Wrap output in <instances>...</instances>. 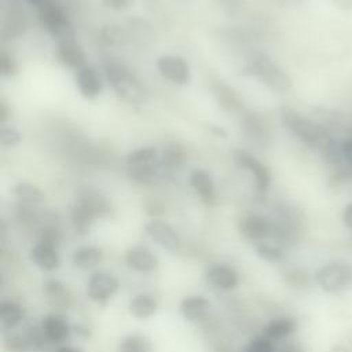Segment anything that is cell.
<instances>
[{
	"label": "cell",
	"instance_id": "6da1fadb",
	"mask_svg": "<svg viewBox=\"0 0 352 352\" xmlns=\"http://www.w3.org/2000/svg\"><path fill=\"white\" fill-rule=\"evenodd\" d=\"M106 80L113 91L128 104L142 106L148 102V91L140 78L124 63L107 60L103 65Z\"/></svg>",
	"mask_w": 352,
	"mask_h": 352
},
{
	"label": "cell",
	"instance_id": "7a4b0ae2",
	"mask_svg": "<svg viewBox=\"0 0 352 352\" xmlns=\"http://www.w3.org/2000/svg\"><path fill=\"white\" fill-rule=\"evenodd\" d=\"M280 120L292 135L311 148L322 151L334 139L324 125L302 116L292 107L283 106L280 109Z\"/></svg>",
	"mask_w": 352,
	"mask_h": 352
},
{
	"label": "cell",
	"instance_id": "3957f363",
	"mask_svg": "<svg viewBox=\"0 0 352 352\" xmlns=\"http://www.w3.org/2000/svg\"><path fill=\"white\" fill-rule=\"evenodd\" d=\"M110 213L107 199L96 190L87 188L78 194L72 209V223L78 234H87L91 226L100 217Z\"/></svg>",
	"mask_w": 352,
	"mask_h": 352
},
{
	"label": "cell",
	"instance_id": "277c9868",
	"mask_svg": "<svg viewBox=\"0 0 352 352\" xmlns=\"http://www.w3.org/2000/svg\"><path fill=\"white\" fill-rule=\"evenodd\" d=\"M245 73L258 78L267 88L276 94H285L292 88L289 74L265 54H256L248 62Z\"/></svg>",
	"mask_w": 352,
	"mask_h": 352
},
{
	"label": "cell",
	"instance_id": "5b68a950",
	"mask_svg": "<svg viewBox=\"0 0 352 352\" xmlns=\"http://www.w3.org/2000/svg\"><path fill=\"white\" fill-rule=\"evenodd\" d=\"M314 282L324 293H341L352 286V264L345 260L329 261L316 270Z\"/></svg>",
	"mask_w": 352,
	"mask_h": 352
},
{
	"label": "cell",
	"instance_id": "8992f818",
	"mask_svg": "<svg viewBox=\"0 0 352 352\" xmlns=\"http://www.w3.org/2000/svg\"><path fill=\"white\" fill-rule=\"evenodd\" d=\"M38 21L41 26L58 41L74 38L69 18L63 8L54 0H44L37 6Z\"/></svg>",
	"mask_w": 352,
	"mask_h": 352
},
{
	"label": "cell",
	"instance_id": "52a82bcc",
	"mask_svg": "<svg viewBox=\"0 0 352 352\" xmlns=\"http://www.w3.org/2000/svg\"><path fill=\"white\" fill-rule=\"evenodd\" d=\"M238 228L245 239L256 243L267 241L272 235H282L279 226H276L268 217L257 213H252L242 217Z\"/></svg>",
	"mask_w": 352,
	"mask_h": 352
},
{
	"label": "cell",
	"instance_id": "ba28073f",
	"mask_svg": "<svg viewBox=\"0 0 352 352\" xmlns=\"http://www.w3.org/2000/svg\"><path fill=\"white\" fill-rule=\"evenodd\" d=\"M232 160L241 169H245L252 175L256 190L258 192H265L270 188L271 186L270 169L263 162H260V160H257L253 154L238 148L232 153Z\"/></svg>",
	"mask_w": 352,
	"mask_h": 352
},
{
	"label": "cell",
	"instance_id": "9c48e42d",
	"mask_svg": "<svg viewBox=\"0 0 352 352\" xmlns=\"http://www.w3.org/2000/svg\"><path fill=\"white\" fill-rule=\"evenodd\" d=\"M160 74L177 85H187L191 81V72L188 63L177 55H164L157 60Z\"/></svg>",
	"mask_w": 352,
	"mask_h": 352
},
{
	"label": "cell",
	"instance_id": "30bf717a",
	"mask_svg": "<svg viewBox=\"0 0 352 352\" xmlns=\"http://www.w3.org/2000/svg\"><path fill=\"white\" fill-rule=\"evenodd\" d=\"M146 234L161 248L169 252H177L182 246V241L176 231L164 220L153 219L144 226Z\"/></svg>",
	"mask_w": 352,
	"mask_h": 352
},
{
	"label": "cell",
	"instance_id": "8fae6325",
	"mask_svg": "<svg viewBox=\"0 0 352 352\" xmlns=\"http://www.w3.org/2000/svg\"><path fill=\"white\" fill-rule=\"evenodd\" d=\"M120 289V282L116 276L107 272H95L87 285V294L95 302H106Z\"/></svg>",
	"mask_w": 352,
	"mask_h": 352
},
{
	"label": "cell",
	"instance_id": "7c38bea8",
	"mask_svg": "<svg viewBox=\"0 0 352 352\" xmlns=\"http://www.w3.org/2000/svg\"><path fill=\"white\" fill-rule=\"evenodd\" d=\"M58 62L72 70H80L87 66V55L84 50L74 41V38L58 41L55 51Z\"/></svg>",
	"mask_w": 352,
	"mask_h": 352
},
{
	"label": "cell",
	"instance_id": "4fadbf2b",
	"mask_svg": "<svg viewBox=\"0 0 352 352\" xmlns=\"http://www.w3.org/2000/svg\"><path fill=\"white\" fill-rule=\"evenodd\" d=\"M29 256L34 265L43 271H55L60 264V258L55 245L47 241L36 242L30 248Z\"/></svg>",
	"mask_w": 352,
	"mask_h": 352
},
{
	"label": "cell",
	"instance_id": "5bb4252c",
	"mask_svg": "<svg viewBox=\"0 0 352 352\" xmlns=\"http://www.w3.org/2000/svg\"><path fill=\"white\" fill-rule=\"evenodd\" d=\"M76 85L85 99H96L103 91V82L99 73L92 66H84L76 72Z\"/></svg>",
	"mask_w": 352,
	"mask_h": 352
},
{
	"label": "cell",
	"instance_id": "9a60e30c",
	"mask_svg": "<svg viewBox=\"0 0 352 352\" xmlns=\"http://www.w3.org/2000/svg\"><path fill=\"white\" fill-rule=\"evenodd\" d=\"M41 330L47 341L52 344H62L69 340L72 327L67 319L60 314L47 315L41 322Z\"/></svg>",
	"mask_w": 352,
	"mask_h": 352
},
{
	"label": "cell",
	"instance_id": "2e32d148",
	"mask_svg": "<svg viewBox=\"0 0 352 352\" xmlns=\"http://www.w3.org/2000/svg\"><path fill=\"white\" fill-rule=\"evenodd\" d=\"M206 280L220 290H232L239 285L238 272L226 264H213L205 271Z\"/></svg>",
	"mask_w": 352,
	"mask_h": 352
},
{
	"label": "cell",
	"instance_id": "e0dca14e",
	"mask_svg": "<svg viewBox=\"0 0 352 352\" xmlns=\"http://www.w3.org/2000/svg\"><path fill=\"white\" fill-rule=\"evenodd\" d=\"M125 263L129 268L140 274L153 272L158 267L157 256L144 246L129 248L125 253Z\"/></svg>",
	"mask_w": 352,
	"mask_h": 352
},
{
	"label": "cell",
	"instance_id": "ac0fdd59",
	"mask_svg": "<svg viewBox=\"0 0 352 352\" xmlns=\"http://www.w3.org/2000/svg\"><path fill=\"white\" fill-rule=\"evenodd\" d=\"M190 186L206 205L216 202V188L210 173L205 169H194L188 177Z\"/></svg>",
	"mask_w": 352,
	"mask_h": 352
},
{
	"label": "cell",
	"instance_id": "d6986e66",
	"mask_svg": "<svg viewBox=\"0 0 352 352\" xmlns=\"http://www.w3.org/2000/svg\"><path fill=\"white\" fill-rule=\"evenodd\" d=\"M180 314L188 322H199L210 311V302L204 296H187L180 302Z\"/></svg>",
	"mask_w": 352,
	"mask_h": 352
},
{
	"label": "cell",
	"instance_id": "ffe728a7",
	"mask_svg": "<svg viewBox=\"0 0 352 352\" xmlns=\"http://www.w3.org/2000/svg\"><path fill=\"white\" fill-rule=\"evenodd\" d=\"M165 173L166 172L164 170V168L160 162V157L155 161H151V162H147V164L128 166V176L133 182L143 183V184L153 183V182L158 180L160 177H162Z\"/></svg>",
	"mask_w": 352,
	"mask_h": 352
},
{
	"label": "cell",
	"instance_id": "44dd1931",
	"mask_svg": "<svg viewBox=\"0 0 352 352\" xmlns=\"http://www.w3.org/2000/svg\"><path fill=\"white\" fill-rule=\"evenodd\" d=\"M297 320L293 316H279L267 323L263 336L272 341H279L290 337L297 330Z\"/></svg>",
	"mask_w": 352,
	"mask_h": 352
},
{
	"label": "cell",
	"instance_id": "7402d4cb",
	"mask_svg": "<svg viewBox=\"0 0 352 352\" xmlns=\"http://www.w3.org/2000/svg\"><path fill=\"white\" fill-rule=\"evenodd\" d=\"M44 293L48 302L59 309H67L72 304V294L65 283L58 279H50L44 283Z\"/></svg>",
	"mask_w": 352,
	"mask_h": 352
},
{
	"label": "cell",
	"instance_id": "603a6c76",
	"mask_svg": "<svg viewBox=\"0 0 352 352\" xmlns=\"http://www.w3.org/2000/svg\"><path fill=\"white\" fill-rule=\"evenodd\" d=\"M129 314L136 318V319H147L151 318L157 309H158V302L157 300L150 296V294H138L135 296L128 305Z\"/></svg>",
	"mask_w": 352,
	"mask_h": 352
},
{
	"label": "cell",
	"instance_id": "cb8c5ba5",
	"mask_svg": "<svg viewBox=\"0 0 352 352\" xmlns=\"http://www.w3.org/2000/svg\"><path fill=\"white\" fill-rule=\"evenodd\" d=\"M103 258V253L96 246H81L74 250L72 263L78 270H91L96 267Z\"/></svg>",
	"mask_w": 352,
	"mask_h": 352
},
{
	"label": "cell",
	"instance_id": "d4e9b609",
	"mask_svg": "<svg viewBox=\"0 0 352 352\" xmlns=\"http://www.w3.org/2000/svg\"><path fill=\"white\" fill-rule=\"evenodd\" d=\"M12 192L21 204L29 205V206L38 205L45 199L44 191L32 183H25V182L16 183L12 188Z\"/></svg>",
	"mask_w": 352,
	"mask_h": 352
},
{
	"label": "cell",
	"instance_id": "484cf974",
	"mask_svg": "<svg viewBox=\"0 0 352 352\" xmlns=\"http://www.w3.org/2000/svg\"><path fill=\"white\" fill-rule=\"evenodd\" d=\"M186 158V153L183 147L173 143L164 148V151L160 154V162L166 173H170L173 170H177Z\"/></svg>",
	"mask_w": 352,
	"mask_h": 352
},
{
	"label": "cell",
	"instance_id": "4316f807",
	"mask_svg": "<svg viewBox=\"0 0 352 352\" xmlns=\"http://www.w3.org/2000/svg\"><path fill=\"white\" fill-rule=\"evenodd\" d=\"M25 316V312L22 307L14 301L4 300L0 304V320L3 327L12 329L18 326Z\"/></svg>",
	"mask_w": 352,
	"mask_h": 352
},
{
	"label": "cell",
	"instance_id": "83f0119b",
	"mask_svg": "<svg viewBox=\"0 0 352 352\" xmlns=\"http://www.w3.org/2000/svg\"><path fill=\"white\" fill-rule=\"evenodd\" d=\"M254 249H256V254H257L261 260L268 261V263H279V261H282L283 257H285L283 249H282L278 243L270 242L268 239L256 243Z\"/></svg>",
	"mask_w": 352,
	"mask_h": 352
},
{
	"label": "cell",
	"instance_id": "f1b7e54d",
	"mask_svg": "<svg viewBox=\"0 0 352 352\" xmlns=\"http://www.w3.org/2000/svg\"><path fill=\"white\" fill-rule=\"evenodd\" d=\"M118 352H151V342L142 334H131L120 342Z\"/></svg>",
	"mask_w": 352,
	"mask_h": 352
},
{
	"label": "cell",
	"instance_id": "f546056e",
	"mask_svg": "<svg viewBox=\"0 0 352 352\" xmlns=\"http://www.w3.org/2000/svg\"><path fill=\"white\" fill-rule=\"evenodd\" d=\"M160 157V153L157 150V147L154 146H144V147H139L133 151H131L126 155V165L132 166V165H140V164H147L151 161H155Z\"/></svg>",
	"mask_w": 352,
	"mask_h": 352
},
{
	"label": "cell",
	"instance_id": "4dcf8cb0",
	"mask_svg": "<svg viewBox=\"0 0 352 352\" xmlns=\"http://www.w3.org/2000/svg\"><path fill=\"white\" fill-rule=\"evenodd\" d=\"M100 40L106 45H124L128 41L125 32L117 25H106L100 29Z\"/></svg>",
	"mask_w": 352,
	"mask_h": 352
},
{
	"label": "cell",
	"instance_id": "1f68e13d",
	"mask_svg": "<svg viewBox=\"0 0 352 352\" xmlns=\"http://www.w3.org/2000/svg\"><path fill=\"white\" fill-rule=\"evenodd\" d=\"M216 95L219 98V103L228 111H235L238 109H241V100L238 98V95L227 85L223 84H217L216 88Z\"/></svg>",
	"mask_w": 352,
	"mask_h": 352
},
{
	"label": "cell",
	"instance_id": "d6a6232c",
	"mask_svg": "<svg viewBox=\"0 0 352 352\" xmlns=\"http://www.w3.org/2000/svg\"><path fill=\"white\" fill-rule=\"evenodd\" d=\"M283 279L285 282L293 287V289H305L309 286V274L300 267H293L289 268L285 274H283Z\"/></svg>",
	"mask_w": 352,
	"mask_h": 352
},
{
	"label": "cell",
	"instance_id": "836d02e7",
	"mask_svg": "<svg viewBox=\"0 0 352 352\" xmlns=\"http://www.w3.org/2000/svg\"><path fill=\"white\" fill-rule=\"evenodd\" d=\"M243 352H275V346L272 340L267 338L265 336H258L248 342Z\"/></svg>",
	"mask_w": 352,
	"mask_h": 352
},
{
	"label": "cell",
	"instance_id": "e575fe53",
	"mask_svg": "<svg viewBox=\"0 0 352 352\" xmlns=\"http://www.w3.org/2000/svg\"><path fill=\"white\" fill-rule=\"evenodd\" d=\"M21 139H22V136L15 128H12L10 125H6V124H1V128H0V143H1V146L14 147L21 142Z\"/></svg>",
	"mask_w": 352,
	"mask_h": 352
},
{
	"label": "cell",
	"instance_id": "d590c367",
	"mask_svg": "<svg viewBox=\"0 0 352 352\" xmlns=\"http://www.w3.org/2000/svg\"><path fill=\"white\" fill-rule=\"evenodd\" d=\"M18 70V66H16V62L4 51H1L0 54V74L1 77L4 78H8V77H12Z\"/></svg>",
	"mask_w": 352,
	"mask_h": 352
},
{
	"label": "cell",
	"instance_id": "8d00e7d4",
	"mask_svg": "<svg viewBox=\"0 0 352 352\" xmlns=\"http://www.w3.org/2000/svg\"><path fill=\"white\" fill-rule=\"evenodd\" d=\"M341 158H342V168H346V166L352 168V138L341 142Z\"/></svg>",
	"mask_w": 352,
	"mask_h": 352
},
{
	"label": "cell",
	"instance_id": "74e56055",
	"mask_svg": "<svg viewBox=\"0 0 352 352\" xmlns=\"http://www.w3.org/2000/svg\"><path fill=\"white\" fill-rule=\"evenodd\" d=\"M102 3L106 8L121 11V10L129 8L132 6L133 0H102Z\"/></svg>",
	"mask_w": 352,
	"mask_h": 352
},
{
	"label": "cell",
	"instance_id": "f35d334b",
	"mask_svg": "<svg viewBox=\"0 0 352 352\" xmlns=\"http://www.w3.org/2000/svg\"><path fill=\"white\" fill-rule=\"evenodd\" d=\"M342 223L345 227L352 230V202L346 205L342 210Z\"/></svg>",
	"mask_w": 352,
	"mask_h": 352
},
{
	"label": "cell",
	"instance_id": "ab89813d",
	"mask_svg": "<svg viewBox=\"0 0 352 352\" xmlns=\"http://www.w3.org/2000/svg\"><path fill=\"white\" fill-rule=\"evenodd\" d=\"M279 352H305V348L298 342H287L280 348Z\"/></svg>",
	"mask_w": 352,
	"mask_h": 352
},
{
	"label": "cell",
	"instance_id": "60d3db41",
	"mask_svg": "<svg viewBox=\"0 0 352 352\" xmlns=\"http://www.w3.org/2000/svg\"><path fill=\"white\" fill-rule=\"evenodd\" d=\"M268 3H272L275 6H280V7H289V6H297L300 4L302 0H267Z\"/></svg>",
	"mask_w": 352,
	"mask_h": 352
},
{
	"label": "cell",
	"instance_id": "b9f144b4",
	"mask_svg": "<svg viewBox=\"0 0 352 352\" xmlns=\"http://www.w3.org/2000/svg\"><path fill=\"white\" fill-rule=\"evenodd\" d=\"M334 6L344 11H352V0H333Z\"/></svg>",
	"mask_w": 352,
	"mask_h": 352
},
{
	"label": "cell",
	"instance_id": "7bdbcfd3",
	"mask_svg": "<svg viewBox=\"0 0 352 352\" xmlns=\"http://www.w3.org/2000/svg\"><path fill=\"white\" fill-rule=\"evenodd\" d=\"M10 116V110L4 102H0V122L4 124Z\"/></svg>",
	"mask_w": 352,
	"mask_h": 352
},
{
	"label": "cell",
	"instance_id": "ee69618b",
	"mask_svg": "<svg viewBox=\"0 0 352 352\" xmlns=\"http://www.w3.org/2000/svg\"><path fill=\"white\" fill-rule=\"evenodd\" d=\"M208 126H209V129H210L214 135H217V136H223V138H226V136H227V133H226L220 126H217V125H212V124H209Z\"/></svg>",
	"mask_w": 352,
	"mask_h": 352
},
{
	"label": "cell",
	"instance_id": "f6af8a7d",
	"mask_svg": "<svg viewBox=\"0 0 352 352\" xmlns=\"http://www.w3.org/2000/svg\"><path fill=\"white\" fill-rule=\"evenodd\" d=\"M56 352H82L81 349L76 348V346H70V345H63L60 348L56 349Z\"/></svg>",
	"mask_w": 352,
	"mask_h": 352
},
{
	"label": "cell",
	"instance_id": "bcb514c9",
	"mask_svg": "<svg viewBox=\"0 0 352 352\" xmlns=\"http://www.w3.org/2000/svg\"><path fill=\"white\" fill-rule=\"evenodd\" d=\"M74 330H76V333L77 334H80V336H82V333L85 334V337H88L89 336V331H88V329L87 327H82V326H74Z\"/></svg>",
	"mask_w": 352,
	"mask_h": 352
},
{
	"label": "cell",
	"instance_id": "7dc6e473",
	"mask_svg": "<svg viewBox=\"0 0 352 352\" xmlns=\"http://www.w3.org/2000/svg\"><path fill=\"white\" fill-rule=\"evenodd\" d=\"M28 3H30V4H33V6H38V4H41L44 0H26Z\"/></svg>",
	"mask_w": 352,
	"mask_h": 352
}]
</instances>
